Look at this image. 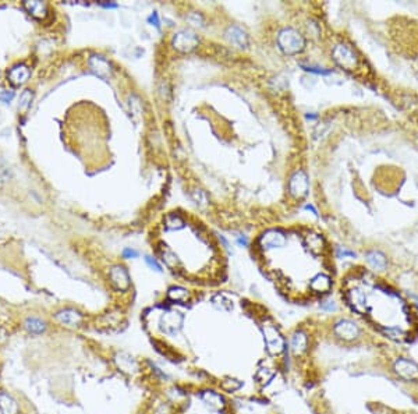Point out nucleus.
I'll return each mask as SVG.
<instances>
[{
	"label": "nucleus",
	"mask_w": 418,
	"mask_h": 414,
	"mask_svg": "<svg viewBox=\"0 0 418 414\" xmlns=\"http://www.w3.org/2000/svg\"><path fill=\"white\" fill-rule=\"evenodd\" d=\"M365 260L367 263L370 264L374 270L377 271H385L388 267V260L384 253L378 251V250H371L365 254Z\"/></svg>",
	"instance_id": "21"
},
{
	"label": "nucleus",
	"mask_w": 418,
	"mask_h": 414,
	"mask_svg": "<svg viewBox=\"0 0 418 414\" xmlns=\"http://www.w3.org/2000/svg\"><path fill=\"white\" fill-rule=\"evenodd\" d=\"M173 46L180 52H191L192 49L198 46V38L191 31H180L174 35Z\"/></svg>",
	"instance_id": "10"
},
{
	"label": "nucleus",
	"mask_w": 418,
	"mask_h": 414,
	"mask_svg": "<svg viewBox=\"0 0 418 414\" xmlns=\"http://www.w3.org/2000/svg\"><path fill=\"white\" fill-rule=\"evenodd\" d=\"M337 257H339V258H342V257H356V253H353V251H347V250L339 249L337 250Z\"/></svg>",
	"instance_id": "34"
},
{
	"label": "nucleus",
	"mask_w": 418,
	"mask_h": 414,
	"mask_svg": "<svg viewBox=\"0 0 418 414\" xmlns=\"http://www.w3.org/2000/svg\"><path fill=\"white\" fill-rule=\"evenodd\" d=\"M274 377H275L274 371H271V370L267 368V367L258 368V370H257V373H255V378H257V381H258L260 384H262V385H268L271 381L274 380Z\"/></svg>",
	"instance_id": "25"
},
{
	"label": "nucleus",
	"mask_w": 418,
	"mask_h": 414,
	"mask_svg": "<svg viewBox=\"0 0 418 414\" xmlns=\"http://www.w3.org/2000/svg\"><path fill=\"white\" fill-rule=\"evenodd\" d=\"M6 339H7V332H6V329L0 326V343H3V342H4Z\"/></svg>",
	"instance_id": "35"
},
{
	"label": "nucleus",
	"mask_w": 418,
	"mask_h": 414,
	"mask_svg": "<svg viewBox=\"0 0 418 414\" xmlns=\"http://www.w3.org/2000/svg\"><path fill=\"white\" fill-rule=\"evenodd\" d=\"M239 243H240V244H244V246H247V244H248L247 239H240V240H239Z\"/></svg>",
	"instance_id": "37"
},
{
	"label": "nucleus",
	"mask_w": 418,
	"mask_h": 414,
	"mask_svg": "<svg viewBox=\"0 0 418 414\" xmlns=\"http://www.w3.org/2000/svg\"><path fill=\"white\" fill-rule=\"evenodd\" d=\"M167 297L174 303H185L190 298V293H188V290L183 289L180 286H173L167 291Z\"/></svg>",
	"instance_id": "24"
},
{
	"label": "nucleus",
	"mask_w": 418,
	"mask_h": 414,
	"mask_svg": "<svg viewBox=\"0 0 418 414\" xmlns=\"http://www.w3.org/2000/svg\"><path fill=\"white\" fill-rule=\"evenodd\" d=\"M333 332L337 338L343 340H354L360 336V328L356 322L350 321V319H339L333 326Z\"/></svg>",
	"instance_id": "8"
},
{
	"label": "nucleus",
	"mask_w": 418,
	"mask_h": 414,
	"mask_svg": "<svg viewBox=\"0 0 418 414\" xmlns=\"http://www.w3.org/2000/svg\"><path fill=\"white\" fill-rule=\"evenodd\" d=\"M287 243V236L280 229H271L260 237V246L262 250H275L284 247Z\"/></svg>",
	"instance_id": "4"
},
{
	"label": "nucleus",
	"mask_w": 418,
	"mask_h": 414,
	"mask_svg": "<svg viewBox=\"0 0 418 414\" xmlns=\"http://www.w3.org/2000/svg\"><path fill=\"white\" fill-rule=\"evenodd\" d=\"M308 349V336L302 331H295L290 336V350L294 356H301Z\"/></svg>",
	"instance_id": "15"
},
{
	"label": "nucleus",
	"mask_w": 418,
	"mask_h": 414,
	"mask_svg": "<svg viewBox=\"0 0 418 414\" xmlns=\"http://www.w3.org/2000/svg\"><path fill=\"white\" fill-rule=\"evenodd\" d=\"M262 333H264V340H265V347L267 352L271 356H279L284 352L286 349V340L279 331V328L271 322V321H264L262 325Z\"/></svg>",
	"instance_id": "1"
},
{
	"label": "nucleus",
	"mask_w": 418,
	"mask_h": 414,
	"mask_svg": "<svg viewBox=\"0 0 418 414\" xmlns=\"http://www.w3.org/2000/svg\"><path fill=\"white\" fill-rule=\"evenodd\" d=\"M181 325H183V315L178 311H166L159 321L160 331L170 336L177 335L178 331L181 329Z\"/></svg>",
	"instance_id": "5"
},
{
	"label": "nucleus",
	"mask_w": 418,
	"mask_h": 414,
	"mask_svg": "<svg viewBox=\"0 0 418 414\" xmlns=\"http://www.w3.org/2000/svg\"><path fill=\"white\" fill-rule=\"evenodd\" d=\"M88 64L91 70L95 73L96 76L101 77L103 80H109L112 74H113V70H112V66L110 63L103 57V56L99 55H94L89 57Z\"/></svg>",
	"instance_id": "11"
},
{
	"label": "nucleus",
	"mask_w": 418,
	"mask_h": 414,
	"mask_svg": "<svg viewBox=\"0 0 418 414\" xmlns=\"http://www.w3.org/2000/svg\"><path fill=\"white\" fill-rule=\"evenodd\" d=\"M201 399H202V403L205 405L206 408L211 409V410L220 412V410H223L225 406H226L225 399H223L218 392H213V391H205V392H202Z\"/></svg>",
	"instance_id": "17"
},
{
	"label": "nucleus",
	"mask_w": 418,
	"mask_h": 414,
	"mask_svg": "<svg viewBox=\"0 0 418 414\" xmlns=\"http://www.w3.org/2000/svg\"><path fill=\"white\" fill-rule=\"evenodd\" d=\"M22 326L29 335H42L48 329V324L42 318L34 317V315H29V317L25 318Z\"/></svg>",
	"instance_id": "20"
},
{
	"label": "nucleus",
	"mask_w": 418,
	"mask_h": 414,
	"mask_svg": "<svg viewBox=\"0 0 418 414\" xmlns=\"http://www.w3.org/2000/svg\"><path fill=\"white\" fill-rule=\"evenodd\" d=\"M55 318L57 322L66 325V326H78L84 321L83 314L74 308H63V310L57 311L55 314Z\"/></svg>",
	"instance_id": "14"
},
{
	"label": "nucleus",
	"mask_w": 418,
	"mask_h": 414,
	"mask_svg": "<svg viewBox=\"0 0 418 414\" xmlns=\"http://www.w3.org/2000/svg\"><path fill=\"white\" fill-rule=\"evenodd\" d=\"M226 38L232 42V43L237 45L239 48H246L248 43L246 31H244L243 28L237 27V25H233V27H230L227 29Z\"/></svg>",
	"instance_id": "22"
},
{
	"label": "nucleus",
	"mask_w": 418,
	"mask_h": 414,
	"mask_svg": "<svg viewBox=\"0 0 418 414\" xmlns=\"http://www.w3.org/2000/svg\"><path fill=\"white\" fill-rule=\"evenodd\" d=\"M32 101V92L29 90H25L22 94L20 95V101H18V106L21 109H27L29 104Z\"/></svg>",
	"instance_id": "27"
},
{
	"label": "nucleus",
	"mask_w": 418,
	"mask_h": 414,
	"mask_svg": "<svg viewBox=\"0 0 418 414\" xmlns=\"http://www.w3.org/2000/svg\"><path fill=\"white\" fill-rule=\"evenodd\" d=\"M308 286L312 293H328L332 289V279L325 274H318L309 280Z\"/></svg>",
	"instance_id": "18"
},
{
	"label": "nucleus",
	"mask_w": 418,
	"mask_h": 414,
	"mask_svg": "<svg viewBox=\"0 0 418 414\" xmlns=\"http://www.w3.org/2000/svg\"><path fill=\"white\" fill-rule=\"evenodd\" d=\"M321 308L325 311H335L336 304L333 303V301H325V303L321 304Z\"/></svg>",
	"instance_id": "33"
},
{
	"label": "nucleus",
	"mask_w": 418,
	"mask_h": 414,
	"mask_svg": "<svg viewBox=\"0 0 418 414\" xmlns=\"http://www.w3.org/2000/svg\"><path fill=\"white\" fill-rule=\"evenodd\" d=\"M10 177V170L3 162H0V181H7Z\"/></svg>",
	"instance_id": "30"
},
{
	"label": "nucleus",
	"mask_w": 418,
	"mask_h": 414,
	"mask_svg": "<svg viewBox=\"0 0 418 414\" xmlns=\"http://www.w3.org/2000/svg\"><path fill=\"white\" fill-rule=\"evenodd\" d=\"M308 188H309V181H308V176L307 173L302 172V170H298L295 172L291 179L288 181V190L290 193L293 194L294 197L297 198H302L308 194Z\"/></svg>",
	"instance_id": "9"
},
{
	"label": "nucleus",
	"mask_w": 418,
	"mask_h": 414,
	"mask_svg": "<svg viewBox=\"0 0 418 414\" xmlns=\"http://www.w3.org/2000/svg\"><path fill=\"white\" fill-rule=\"evenodd\" d=\"M115 363L117 368L126 374H136L139 371V363L131 354L126 352H119L115 356Z\"/></svg>",
	"instance_id": "12"
},
{
	"label": "nucleus",
	"mask_w": 418,
	"mask_h": 414,
	"mask_svg": "<svg viewBox=\"0 0 418 414\" xmlns=\"http://www.w3.org/2000/svg\"><path fill=\"white\" fill-rule=\"evenodd\" d=\"M305 246L308 247V250L314 254H321L322 250L325 249V240L322 236L315 235V233H309L308 236H305Z\"/></svg>",
	"instance_id": "23"
},
{
	"label": "nucleus",
	"mask_w": 418,
	"mask_h": 414,
	"mask_svg": "<svg viewBox=\"0 0 418 414\" xmlns=\"http://www.w3.org/2000/svg\"><path fill=\"white\" fill-rule=\"evenodd\" d=\"M130 109H131V113H133L136 118L141 116V112H142V109H141V104H139V99H138L137 97H134V95L130 98Z\"/></svg>",
	"instance_id": "28"
},
{
	"label": "nucleus",
	"mask_w": 418,
	"mask_h": 414,
	"mask_svg": "<svg viewBox=\"0 0 418 414\" xmlns=\"http://www.w3.org/2000/svg\"><path fill=\"white\" fill-rule=\"evenodd\" d=\"M278 43L286 55H297L305 46V39L294 28H284L279 32Z\"/></svg>",
	"instance_id": "2"
},
{
	"label": "nucleus",
	"mask_w": 418,
	"mask_h": 414,
	"mask_svg": "<svg viewBox=\"0 0 418 414\" xmlns=\"http://www.w3.org/2000/svg\"><path fill=\"white\" fill-rule=\"evenodd\" d=\"M332 56L333 60L344 70H354L358 66V57L354 53V50L346 43H337L333 48Z\"/></svg>",
	"instance_id": "3"
},
{
	"label": "nucleus",
	"mask_w": 418,
	"mask_h": 414,
	"mask_svg": "<svg viewBox=\"0 0 418 414\" xmlns=\"http://www.w3.org/2000/svg\"><path fill=\"white\" fill-rule=\"evenodd\" d=\"M0 413L20 414V405L13 395L6 391H0Z\"/></svg>",
	"instance_id": "16"
},
{
	"label": "nucleus",
	"mask_w": 418,
	"mask_h": 414,
	"mask_svg": "<svg viewBox=\"0 0 418 414\" xmlns=\"http://www.w3.org/2000/svg\"><path fill=\"white\" fill-rule=\"evenodd\" d=\"M109 280L119 291H127L130 289L131 280L127 270L122 265H115L109 270Z\"/></svg>",
	"instance_id": "7"
},
{
	"label": "nucleus",
	"mask_w": 418,
	"mask_h": 414,
	"mask_svg": "<svg viewBox=\"0 0 418 414\" xmlns=\"http://www.w3.org/2000/svg\"><path fill=\"white\" fill-rule=\"evenodd\" d=\"M393 370L400 378L406 381H418V364L413 360L400 357L395 361Z\"/></svg>",
	"instance_id": "6"
},
{
	"label": "nucleus",
	"mask_w": 418,
	"mask_h": 414,
	"mask_svg": "<svg viewBox=\"0 0 418 414\" xmlns=\"http://www.w3.org/2000/svg\"><path fill=\"white\" fill-rule=\"evenodd\" d=\"M302 69L305 70V71H309V73H315V74H322V76H328V74H330V73H332L330 70L321 69V67H311V66H302Z\"/></svg>",
	"instance_id": "29"
},
{
	"label": "nucleus",
	"mask_w": 418,
	"mask_h": 414,
	"mask_svg": "<svg viewBox=\"0 0 418 414\" xmlns=\"http://www.w3.org/2000/svg\"><path fill=\"white\" fill-rule=\"evenodd\" d=\"M145 263L148 264L152 270H155L156 272H162V267H160V265H159V264L156 263L152 257H145Z\"/></svg>",
	"instance_id": "31"
},
{
	"label": "nucleus",
	"mask_w": 418,
	"mask_h": 414,
	"mask_svg": "<svg viewBox=\"0 0 418 414\" xmlns=\"http://www.w3.org/2000/svg\"><path fill=\"white\" fill-rule=\"evenodd\" d=\"M149 22H155V25H156V27H159V18H158V14L156 13H153L151 15V17H149Z\"/></svg>",
	"instance_id": "36"
},
{
	"label": "nucleus",
	"mask_w": 418,
	"mask_h": 414,
	"mask_svg": "<svg viewBox=\"0 0 418 414\" xmlns=\"http://www.w3.org/2000/svg\"><path fill=\"white\" fill-rule=\"evenodd\" d=\"M137 257H138V253L136 251V250L126 249L123 251V258H126V260H129V258H137Z\"/></svg>",
	"instance_id": "32"
},
{
	"label": "nucleus",
	"mask_w": 418,
	"mask_h": 414,
	"mask_svg": "<svg viewBox=\"0 0 418 414\" xmlns=\"http://www.w3.org/2000/svg\"><path fill=\"white\" fill-rule=\"evenodd\" d=\"M29 76H31V70L24 63L14 64L13 67L7 71V78H8V81L13 84L14 87H18V85H22L24 83H27Z\"/></svg>",
	"instance_id": "13"
},
{
	"label": "nucleus",
	"mask_w": 418,
	"mask_h": 414,
	"mask_svg": "<svg viewBox=\"0 0 418 414\" xmlns=\"http://www.w3.org/2000/svg\"><path fill=\"white\" fill-rule=\"evenodd\" d=\"M22 6L36 20H45L48 17L49 7L45 1H24Z\"/></svg>",
	"instance_id": "19"
},
{
	"label": "nucleus",
	"mask_w": 418,
	"mask_h": 414,
	"mask_svg": "<svg viewBox=\"0 0 418 414\" xmlns=\"http://www.w3.org/2000/svg\"><path fill=\"white\" fill-rule=\"evenodd\" d=\"M220 387H222V389H225L226 392H234V391H239L241 388V382H239L237 380H225L222 381V384H220Z\"/></svg>",
	"instance_id": "26"
}]
</instances>
